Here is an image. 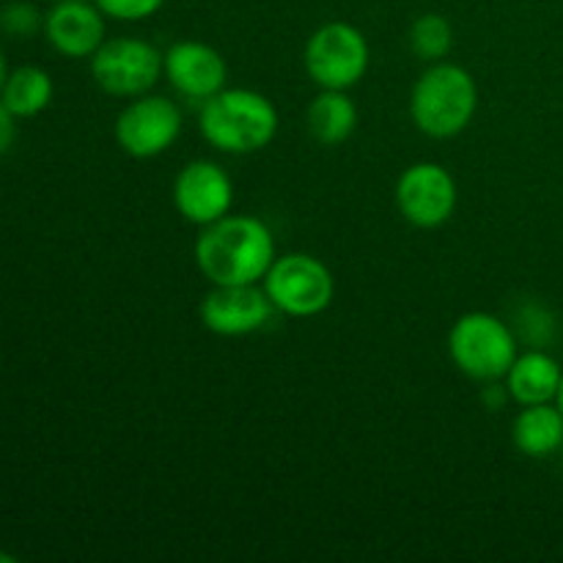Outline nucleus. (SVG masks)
<instances>
[{
  "instance_id": "f257e3e1",
  "label": "nucleus",
  "mask_w": 563,
  "mask_h": 563,
  "mask_svg": "<svg viewBox=\"0 0 563 563\" xmlns=\"http://www.w3.org/2000/svg\"><path fill=\"white\" fill-rule=\"evenodd\" d=\"M275 256L273 231L253 214H225L196 240V264L212 286L262 284Z\"/></svg>"
},
{
  "instance_id": "f03ea898",
  "label": "nucleus",
  "mask_w": 563,
  "mask_h": 563,
  "mask_svg": "<svg viewBox=\"0 0 563 563\" xmlns=\"http://www.w3.org/2000/svg\"><path fill=\"white\" fill-rule=\"evenodd\" d=\"M203 141L223 154H256L278 135V108L253 88H223L198 113Z\"/></svg>"
},
{
  "instance_id": "7ed1b4c3",
  "label": "nucleus",
  "mask_w": 563,
  "mask_h": 563,
  "mask_svg": "<svg viewBox=\"0 0 563 563\" xmlns=\"http://www.w3.org/2000/svg\"><path fill=\"white\" fill-rule=\"evenodd\" d=\"M478 110V86L471 71L438 60L416 80L410 93L412 124L434 141L456 137L471 126Z\"/></svg>"
},
{
  "instance_id": "20e7f679",
  "label": "nucleus",
  "mask_w": 563,
  "mask_h": 563,
  "mask_svg": "<svg viewBox=\"0 0 563 563\" xmlns=\"http://www.w3.org/2000/svg\"><path fill=\"white\" fill-rule=\"evenodd\" d=\"M449 355L465 377L476 383H498L511 368L517 335L500 317L487 311L462 313L449 333Z\"/></svg>"
},
{
  "instance_id": "39448f33",
  "label": "nucleus",
  "mask_w": 563,
  "mask_h": 563,
  "mask_svg": "<svg viewBox=\"0 0 563 563\" xmlns=\"http://www.w3.org/2000/svg\"><path fill=\"white\" fill-rule=\"evenodd\" d=\"M306 71L319 88H333V91H350L366 77L372 64V49L368 38L361 27L350 25L344 20L324 22L308 36Z\"/></svg>"
},
{
  "instance_id": "423d86ee",
  "label": "nucleus",
  "mask_w": 563,
  "mask_h": 563,
  "mask_svg": "<svg viewBox=\"0 0 563 563\" xmlns=\"http://www.w3.org/2000/svg\"><path fill=\"white\" fill-rule=\"evenodd\" d=\"M275 311L286 317L308 319L328 311L335 295V278L322 258L311 253H284L262 280Z\"/></svg>"
},
{
  "instance_id": "0eeeda50",
  "label": "nucleus",
  "mask_w": 563,
  "mask_h": 563,
  "mask_svg": "<svg viewBox=\"0 0 563 563\" xmlns=\"http://www.w3.org/2000/svg\"><path fill=\"white\" fill-rule=\"evenodd\" d=\"M91 77L110 97H143L163 77V53L146 38H104L91 55Z\"/></svg>"
},
{
  "instance_id": "6e6552de",
  "label": "nucleus",
  "mask_w": 563,
  "mask_h": 563,
  "mask_svg": "<svg viewBox=\"0 0 563 563\" xmlns=\"http://www.w3.org/2000/svg\"><path fill=\"white\" fill-rule=\"evenodd\" d=\"M181 135V110L159 93L135 97L115 119V143L135 159H152L168 152Z\"/></svg>"
},
{
  "instance_id": "1a4fd4ad",
  "label": "nucleus",
  "mask_w": 563,
  "mask_h": 563,
  "mask_svg": "<svg viewBox=\"0 0 563 563\" xmlns=\"http://www.w3.org/2000/svg\"><path fill=\"white\" fill-rule=\"evenodd\" d=\"M460 190L445 165L416 163L396 181V207L416 229H440L454 214Z\"/></svg>"
},
{
  "instance_id": "9d476101",
  "label": "nucleus",
  "mask_w": 563,
  "mask_h": 563,
  "mask_svg": "<svg viewBox=\"0 0 563 563\" xmlns=\"http://www.w3.org/2000/svg\"><path fill=\"white\" fill-rule=\"evenodd\" d=\"M273 313L275 306L262 284L212 286L198 308L203 328L223 339L256 333L273 319Z\"/></svg>"
},
{
  "instance_id": "9b49d317",
  "label": "nucleus",
  "mask_w": 563,
  "mask_h": 563,
  "mask_svg": "<svg viewBox=\"0 0 563 563\" xmlns=\"http://www.w3.org/2000/svg\"><path fill=\"white\" fill-rule=\"evenodd\" d=\"M174 207L187 223L209 225L234 207V181L214 159H192L174 179Z\"/></svg>"
},
{
  "instance_id": "f8f14e48",
  "label": "nucleus",
  "mask_w": 563,
  "mask_h": 563,
  "mask_svg": "<svg viewBox=\"0 0 563 563\" xmlns=\"http://www.w3.org/2000/svg\"><path fill=\"white\" fill-rule=\"evenodd\" d=\"M163 75L179 97L203 104L225 88L229 66L212 44L185 38L163 53Z\"/></svg>"
},
{
  "instance_id": "ddd939ff",
  "label": "nucleus",
  "mask_w": 563,
  "mask_h": 563,
  "mask_svg": "<svg viewBox=\"0 0 563 563\" xmlns=\"http://www.w3.org/2000/svg\"><path fill=\"white\" fill-rule=\"evenodd\" d=\"M104 20L93 0H58L44 14V36L64 58H91L108 38Z\"/></svg>"
},
{
  "instance_id": "4468645a",
  "label": "nucleus",
  "mask_w": 563,
  "mask_h": 563,
  "mask_svg": "<svg viewBox=\"0 0 563 563\" xmlns=\"http://www.w3.org/2000/svg\"><path fill=\"white\" fill-rule=\"evenodd\" d=\"M563 366L544 350H528L515 357L506 372V390L520 407L548 405L555 401L561 385Z\"/></svg>"
},
{
  "instance_id": "2eb2a0df",
  "label": "nucleus",
  "mask_w": 563,
  "mask_h": 563,
  "mask_svg": "<svg viewBox=\"0 0 563 563\" xmlns=\"http://www.w3.org/2000/svg\"><path fill=\"white\" fill-rule=\"evenodd\" d=\"M511 443L531 460L553 456L563 445V412L559 405H528L511 423Z\"/></svg>"
},
{
  "instance_id": "dca6fc26",
  "label": "nucleus",
  "mask_w": 563,
  "mask_h": 563,
  "mask_svg": "<svg viewBox=\"0 0 563 563\" xmlns=\"http://www.w3.org/2000/svg\"><path fill=\"white\" fill-rule=\"evenodd\" d=\"M306 126L311 137L322 146H341L357 130V108L346 91L319 88L317 97L308 102Z\"/></svg>"
},
{
  "instance_id": "f3484780",
  "label": "nucleus",
  "mask_w": 563,
  "mask_h": 563,
  "mask_svg": "<svg viewBox=\"0 0 563 563\" xmlns=\"http://www.w3.org/2000/svg\"><path fill=\"white\" fill-rule=\"evenodd\" d=\"M53 93V77L42 66H20V69L9 71V80L0 91V102L14 113V119H33L49 108Z\"/></svg>"
},
{
  "instance_id": "a211bd4d",
  "label": "nucleus",
  "mask_w": 563,
  "mask_h": 563,
  "mask_svg": "<svg viewBox=\"0 0 563 563\" xmlns=\"http://www.w3.org/2000/svg\"><path fill=\"white\" fill-rule=\"evenodd\" d=\"M407 38H410L412 53L421 60H429V64L445 60L451 49H454V27H451V22L443 14H434V11L418 16L410 25Z\"/></svg>"
},
{
  "instance_id": "6ab92c4d",
  "label": "nucleus",
  "mask_w": 563,
  "mask_h": 563,
  "mask_svg": "<svg viewBox=\"0 0 563 563\" xmlns=\"http://www.w3.org/2000/svg\"><path fill=\"white\" fill-rule=\"evenodd\" d=\"M44 27V14L27 0H11L0 9V31L11 38H31Z\"/></svg>"
},
{
  "instance_id": "aec40b11",
  "label": "nucleus",
  "mask_w": 563,
  "mask_h": 563,
  "mask_svg": "<svg viewBox=\"0 0 563 563\" xmlns=\"http://www.w3.org/2000/svg\"><path fill=\"white\" fill-rule=\"evenodd\" d=\"M108 20L141 22L157 14L165 0H93Z\"/></svg>"
},
{
  "instance_id": "412c9836",
  "label": "nucleus",
  "mask_w": 563,
  "mask_h": 563,
  "mask_svg": "<svg viewBox=\"0 0 563 563\" xmlns=\"http://www.w3.org/2000/svg\"><path fill=\"white\" fill-rule=\"evenodd\" d=\"M16 137V124H14V113L0 102V157L14 146Z\"/></svg>"
},
{
  "instance_id": "4be33fe9",
  "label": "nucleus",
  "mask_w": 563,
  "mask_h": 563,
  "mask_svg": "<svg viewBox=\"0 0 563 563\" xmlns=\"http://www.w3.org/2000/svg\"><path fill=\"white\" fill-rule=\"evenodd\" d=\"M5 80H9V69H5V55L3 49H0V91H3Z\"/></svg>"
},
{
  "instance_id": "5701e85b",
  "label": "nucleus",
  "mask_w": 563,
  "mask_h": 563,
  "mask_svg": "<svg viewBox=\"0 0 563 563\" xmlns=\"http://www.w3.org/2000/svg\"><path fill=\"white\" fill-rule=\"evenodd\" d=\"M555 405H559V410L563 412V372H561V385H559V396H555Z\"/></svg>"
},
{
  "instance_id": "b1692460",
  "label": "nucleus",
  "mask_w": 563,
  "mask_h": 563,
  "mask_svg": "<svg viewBox=\"0 0 563 563\" xmlns=\"http://www.w3.org/2000/svg\"><path fill=\"white\" fill-rule=\"evenodd\" d=\"M16 559L14 555H9V553H0V563H14Z\"/></svg>"
}]
</instances>
